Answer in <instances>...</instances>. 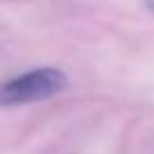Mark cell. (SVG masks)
<instances>
[{"mask_svg": "<svg viewBox=\"0 0 154 154\" xmlns=\"http://www.w3.org/2000/svg\"><path fill=\"white\" fill-rule=\"evenodd\" d=\"M66 84L68 79L59 68H38V70H29L25 75H18L9 82H5L0 100L5 106L38 102L57 95L59 91L66 88Z\"/></svg>", "mask_w": 154, "mask_h": 154, "instance_id": "cell-1", "label": "cell"}, {"mask_svg": "<svg viewBox=\"0 0 154 154\" xmlns=\"http://www.w3.org/2000/svg\"><path fill=\"white\" fill-rule=\"evenodd\" d=\"M143 5L147 7L149 11H154V0H143Z\"/></svg>", "mask_w": 154, "mask_h": 154, "instance_id": "cell-2", "label": "cell"}]
</instances>
